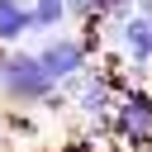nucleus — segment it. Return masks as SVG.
I'll list each match as a JSON object with an SVG mask.
<instances>
[{
  "label": "nucleus",
  "instance_id": "1",
  "mask_svg": "<svg viewBox=\"0 0 152 152\" xmlns=\"http://www.w3.org/2000/svg\"><path fill=\"white\" fill-rule=\"evenodd\" d=\"M0 95H5V104H14V109H43V104L57 95V81L38 66V52L10 48L5 62H0Z\"/></svg>",
  "mask_w": 152,
  "mask_h": 152
},
{
  "label": "nucleus",
  "instance_id": "2",
  "mask_svg": "<svg viewBox=\"0 0 152 152\" xmlns=\"http://www.w3.org/2000/svg\"><path fill=\"white\" fill-rule=\"evenodd\" d=\"M95 48H100V28H86V33H52V38L38 48V66H43L52 81H66V76H76V71L90 66Z\"/></svg>",
  "mask_w": 152,
  "mask_h": 152
},
{
  "label": "nucleus",
  "instance_id": "3",
  "mask_svg": "<svg viewBox=\"0 0 152 152\" xmlns=\"http://www.w3.org/2000/svg\"><path fill=\"white\" fill-rule=\"evenodd\" d=\"M109 133L124 147H152V90L147 86H124L119 104L109 114Z\"/></svg>",
  "mask_w": 152,
  "mask_h": 152
},
{
  "label": "nucleus",
  "instance_id": "4",
  "mask_svg": "<svg viewBox=\"0 0 152 152\" xmlns=\"http://www.w3.org/2000/svg\"><path fill=\"white\" fill-rule=\"evenodd\" d=\"M109 33H114L124 62H133V66H152V19L128 14L124 24H109Z\"/></svg>",
  "mask_w": 152,
  "mask_h": 152
},
{
  "label": "nucleus",
  "instance_id": "5",
  "mask_svg": "<svg viewBox=\"0 0 152 152\" xmlns=\"http://www.w3.org/2000/svg\"><path fill=\"white\" fill-rule=\"evenodd\" d=\"M24 33H33L28 0H0V43H5V48H14Z\"/></svg>",
  "mask_w": 152,
  "mask_h": 152
},
{
  "label": "nucleus",
  "instance_id": "6",
  "mask_svg": "<svg viewBox=\"0 0 152 152\" xmlns=\"http://www.w3.org/2000/svg\"><path fill=\"white\" fill-rule=\"evenodd\" d=\"M28 14H33V33H62L66 0H28Z\"/></svg>",
  "mask_w": 152,
  "mask_h": 152
},
{
  "label": "nucleus",
  "instance_id": "7",
  "mask_svg": "<svg viewBox=\"0 0 152 152\" xmlns=\"http://www.w3.org/2000/svg\"><path fill=\"white\" fill-rule=\"evenodd\" d=\"M133 14H142V19H152V0H133Z\"/></svg>",
  "mask_w": 152,
  "mask_h": 152
},
{
  "label": "nucleus",
  "instance_id": "8",
  "mask_svg": "<svg viewBox=\"0 0 152 152\" xmlns=\"http://www.w3.org/2000/svg\"><path fill=\"white\" fill-rule=\"evenodd\" d=\"M5 52H10V48H5V43H0V62H5Z\"/></svg>",
  "mask_w": 152,
  "mask_h": 152
}]
</instances>
